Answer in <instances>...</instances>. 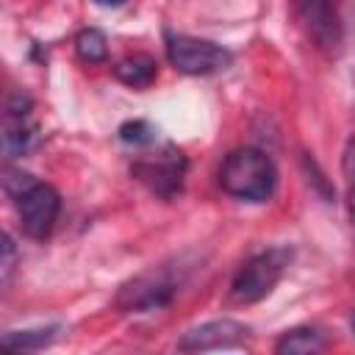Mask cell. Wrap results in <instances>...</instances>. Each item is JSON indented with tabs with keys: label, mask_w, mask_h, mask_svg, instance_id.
Returning a JSON list of instances; mask_svg holds the SVG:
<instances>
[{
	"label": "cell",
	"mask_w": 355,
	"mask_h": 355,
	"mask_svg": "<svg viewBox=\"0 0 355 355\" xmlns=\"http://www.w3.org/2000/svg\"><path fill=\"white\" fill-rule=\"evenodd\" d=\"M219 186L236 200L266 202L277 186V166L263 150L239 147L225 155L219 166Z\"/></svg>",
	"instance_id": "obj_1"
},
{
	"label": "cell",
	"mask_w": 355,
	"mask_h": 355,
	"mask_svg": "<svg viewBox=\"0 0 355 355\" xmlns=\"http://www.w3.org/2000/svg\"><path fill=\"white\" fill-rule=\"evenodd\" d=\"M186 280V266L180 263H158L147 272L130 277L125 286H119L114 305L125 313H150L158 308H166L172 297L180 291Z\"/></svg>",
	"instance_id": "obj_2"
},
{
	"label": "cell",
	"mask_w": 355,
	"mask_h": 355,
	"mask_svg": "<svg viewBox=\"0 0 355 355\" xmlns=\"http://www.w3.org/2000/svg\"><path fill=\"white\" fill-rule=\"evenodd\" d=\"M291 263V250L288 247H269L252 255L233 277L230 283V297L241 305H252L263 297L272 294V288L280 283L286 266Z\"/></svg>",
	"instance_id": "obj_3"
},
{
	"label": "cell",
	"mask_w": 355,
	"mask_h": 355,
	"mask_svg": "<svg viewBox=\"0 0 355 355\" xmlns=\"http://www.w3.org/2000/svg\"><path fill=\"white\" fill-rule=\"evenodd\" d=\"M166 58L183 75H214L227 69L233 61L230 50H225L222 44L186 33L166 36Z\"/></svg>",
	"instance_id": "obj_4"
},
{
	"label": "cell",
	"mask_w": 355,
	"mask_h": 355,
	"mask_svg": "<svg viewBox=\"0 0 355 355\" xmlns=\"http://www.w3.org/2000/svg\"><path fill=\"white\" fill-rule=\"evenodd\" d=\"M19 227L31 239H47L55 227V219L61 214V194L55 186L36 180L28 191H22L17 200Z\"/></svg>",
	"instance_id": "obj_5"
},
{
	"label": "cell",
	"mask_w": 355,
	"mask_h": 355,
	"mask_svg": "<svg viewBox=\"0 0 355 355\" xmlns=\"http://www.w3.org/2000/svg\"><path fill=\"white\" fill-rule=\"evenodd\" d=\"M297 19L313 47L324 55H336L341 50V17L336 0H291Z\"/></svg>",
	"instance_id": "obj_6"
},
{
	"label": "cell",
	"mask_w": 355,
	"mask_h": 355,
	"mask_svg": "<svg viewBox=\"0 0 355 355\" xmlns=\"http://www.w3.org/2000/svg\"><path fill=\"white\" fill-rule=\"evenodd\" d=\"M133 175L158 197H175L183 189V175H186V158L180 150L166 147L164 155H155L153 161H136Z\"/></svg>",
	"instance_id": "obj_7"
},
{
	"label": "cell",
	"mask_w": 355,
	"mask_h": 355,
	"mask_svg": "<svg viewBox=\"0 0 355 355\" xmlns=\"http://www.w3.org/2000/svg\"><path fill=\"white\" fill-rule=\"evenodd\" d=\"M250 336V327L236 322V319H214L205 324H197L186 330L178 338L180 352H208V349H227L244 344Z\"/></svg>",
	"instance_id": "obj_8"
},
{
	"label": "cell",
	"mask_w": 355,
	"mask_h": 355,
	"mask_svg": "<svg viewBox=\"0 0 355 355\" xmlns=\"http://www.w3.org/2000/svg\"><path fill=\"white\" fill-rule=\"evenodd\" d=\"M324 347H327V338L316 327H294L275 341L277 355H311V352H322Z\"/></svg>",
	"instance_id": "obj_9"
},
{
	"label": "cell",
	"mask_w": 355,
	"mask_h": 355,
	"mask_svg": "<svg viewBox=\"0 0 355 355\" xmlns=\"http://www.w3.org/2000/svg\"><path fill=\"white\" fill-rule=\"evenodd\" d=\"M114 75H116V80H122L125 86L144 89V86H150V83L155 80L158 64H155V58H150V55H128V58L116 61Z\"/></svg>",
	"instance_id": "obj_10"
},
{
	"label": "cell",
	"mask_w": 355,
	"mask_h": 355,
	"mask_svg": "<svg viewBox=\"0 0 355 355\" xmlns=\"http://www.w3.org/2000/svg\"><path fill=\"white\" fill-rule=\"evenodd\" d=\"M58 336V324H47V327H33V330H8L0 336V344L17 352H31V349H42L47 344H53V338Z\"/></svg>",
	"instance_id": "obj_11"
},
{
	"label": "cell",
	"mask_w": 355,
	"mask_h": 355,
	"mask_svg": "<svg viewBox=\"0 0 355 355\" xmlns=\"http://www.w3.org/2000/svg\"><path fill=\"white\" fill-rule=\"evenodd\" d=\"M36 147H39V128H36V125L17 122V125L6 128V133H3V155H6V158L28 155V153L36 150Z\"/></svg>",
	"instance_id": "obj_12"
},
{
	"label": "cell",
	"mask_w": 355,
	"mask_h": 355,
	"mask_svg": "<svg viewBox=\"0 0 355 355\" xmlns=\"http://www.w3.org/2000/svg\"><path fill=\"white\" fill-rule=\"evenodd\" d=\"M75 53L86 64H100L108 58V39L100 28H83L75 36Z\"/></svg>",
	"instance_id": "obj_13"
},
{
	"label": "cell",
	"mask_w": 355,
	"mask_h": 355,
	"mask_svg": "<svg viewBox=\"0 0 355 355\" xmlns=\"http://www.w3.org/2000/svg\"><path fill=\"white\" fill-rule=\"evenodd\" d=\"M341 172H344V186H347V208H349V225H352V236H355V136H352V139L347 141V147H344Z\"/></svg>",
	"instance_id": "obj_14"
},
{
	"label": "cell",
	"mask_w": 355,
	"mask_h": 355,
	"mask_svg": "<svg viewBox=\"0 0 355 355\" xmlns=\"http://www.w3.org/2000/svg\"><path fill=\"white\" fill-rule=\"evenodd\" d=\"M119 139L125 144H133V147H147L155 141V128L147 119H130L119 128Z\"/></svg>",
	"instance_id": "obj_15"
},
{
	"label": "cell",
	"mask_w": 355,
	"mask_h": 355,
	"mask_svg": "<svg viewBox=\"0 0 355 355\" xmlns=\"http://www.w3.org/2000/svg\"><path fill=\"white\" fill-rule=\"evenodd\" d=\"M36 183V178L31 172H22V169H6L3 172V189L11 200H17L22 191H28L31 186Z\"/></svg>",
	"instance_id": "obj_16"
},
{
	"label": "cell",
	"mask_w": 355,
	"mask_h": 355,
	"mask_svg": "<svg viewBox=\"0 0 355 355\" xmlns=\"http://www.w3.org/2000/svg\"><path fill=\"white\" fill-rule=\"evenodd\" d=\"M31 108H33V100H31L28 94L17 92V94H11V97H8V105H6V116H8L11 122H25V116L31 114Z\"/></svg>",
	"instance_id": "obj_17"
},
{
	"label": "cell",
	"mask_w": 355,
	"mask_h": 355,
	"mask_svg": "<svg viewBox=\"0 0 355 355\" xmlns=\"http://www.w3.org/2000/svg\"><path fill=\"white\" fill-rule=\"evenodd\" d=\"M14 258H17V247H14L11 236L3 233V261H0V266H3V280H8V275H11V269H14Z\"/></svg>",
	"instance_id": "obj_18"
},
{
	"label": "cell",
	"mask_w": 355,
	"mask_h": 355,
	"mask_svg": "<svg viewBox=\"0 0 355 355\" xmlns=\"http://www.w3.org/2000/svg\"><path fill=\"white\" fill-rule=\"evenodd\" d=\"M97 6H105V8H119V6H125L128 0H94Z\"/></svg>",
	"instance_id": "obj_19"
},
{
	"label": "cell",
	"mask_w": 355,
	"mask_h": 355,
	"mask_svg": "<svg viewBox=\"0 0 355 355\" xmlns=\"http://www.w3.org/2000/svg\"><path fill=\"white\" fill-rule=\"evenodd\" d=\"M349 324H352V336H355V313H352V322Z\"/></svg>",
	"instance_id": "obj_20"
}]
</instances>
